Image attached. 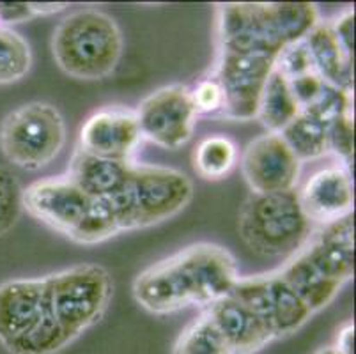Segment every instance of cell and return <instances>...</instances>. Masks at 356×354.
<instances>
[{"label": "cell", "mask_w": 356, "mask_h": 354, "mask_svg": "<svg viewBox=\"0 0 356 354\" xmlns=\"http://www.w3.org/2000/svg\"><path fill=\"white\" fill-rule=\"evenodd\" d=\"M239 280L232 253L199 243L156 262L135 278L134 298L144 310L165 316L188 307H211Z\"/></svg>", "instance_id": "obj_1"}, {"label": "cell", "mask_w": 356, "mask_h": 354, "mask_svg": "<svg viewBox=\"0 0 356 354\" xmlns=\"http://www.w3.org/2000/svg\"><path fill=\"white\" fill-rule=\"evenodd\" d=\"M317 24L316 6L307 2L222 4L220 50L277 58L287 47L303 41Z\"/></svg>", "instance_id": "obj_2"}, {"label": "cell", "mask_w": 356, "mask_h": 354, "mask_svg": "<svg viewBox=\"0 0 356 354\" xmlns=\"http://www.w3.org/2000/svg\"><path fill=\"white\" fill-rule=\"evenodd\" d=\"M51 54L66 74L102 80L114 73L122 57V34L115 19L98 9L71 13L51 35Z\"/></svg>", "instance_id": "obj_3"}, {"label": "cell", "mask_w": 356, "mask_h": 354, "mask_svg": "<svg viewBox=\"0 0 356 354\" xmlns=\"http://www.w3.org/2000/svg\"><path fill=\"white\" fill-rule=\"evenodd\" d=\"M243 243L262 257H280L296 252L310 232V222L302 209L298 191L252 193L238 216Z\"/></svg>", "instance_id": "obj_4"}, {"label": "cell", "mask_w": 356, "mask_h": 354, "mask_svg": "<svg viewBox=\"0 0 356 354\" xmlns=\"http://www.w3.org/2000/svg\"><path fill=\"white\" fill-rule=\"evenodd\" d=\"M193 184L181 170L154 165H134L128 184L108 199L121 230L145 229L172 218L188 206Z\"/></svg>", "instance_id": "obj_5"}, {"label": "cell", "mask_w": 356, "mask_h": 354, "mask_svg": "<svg viewBox=\"0 0 356 354\" xmlns=\"http://www.w3.org/2000/svg\"><path fill=\"white\" fill-rule=\"evenodd\" d=\"M51 316L73 342L95 326L112 300V277L103 266L79 264L44 277Z\"/></svg>", "instance_id": "obj_6"}, {"label": "cell", "mask_w": 356, "mask_h": 354, "mask_svg": "<svg viewBox=\"0 0 356 354\" xmlns=\"http://www.w3.org/2000/svg\"><path fill=\"white\" fill-rule=\"evenodd\" d=\"M66 144V122L50 103L32 102L13 110L0 126V149L16 167L40 170Z\"/></svg>", "instance_id": "obj_7"}, {"label": "cell", "mask_w": 356, "mask_h": 354, "mask_svg": "<svg viewBox=\"0 0 356 354\" xmlns=\"http://www.w3.org/2000/svg\"><path fill=\"white\" fill-rule=\"evenodd\" d=\"M231 294L264 321L273 339L293 335L314 316L278 271L239 278Z\"/></svg>", "instance_id": "obj_8"}, {"label": "cell", "mask_w": 356, "mask_h": 354, "mask_svg": "<svg viewBox=\"0 0 356 354\" xmlns=\"http://www.w3.org/2000/svg\"><path fill=\"white\" fill-rule=\"evenodd\" d=\"M277 58L268 55L220 50L216 80L223 90L220 115L231 121H250L257 115L259 102Z\"/></svg>", "instance_id": "obj_9"}, {"label": "cell", "mask_w": 356, "mask_h": 354, "mask_svg": "<svg viewBox=\"0 0 356 354\" xmlns=\"http://www.w3.org/2000/svg\"><path fill=\"white\" fill-rule=\"evenodd\" d=\"M144 138L165 149H177L192 138L197 112L186 86L161 87L135 110Z\"/></svg>", "instance_id": "obj_10"}, {"label": "cell", "mask_w": 356, "mask_h": 354, "mask_svg": "<svg viewBox=\"0 0 356 354\" xmlns=\"http://www.w3.org/2000/svg\"><path fill=\"white\" fill-rule=\"evenodd\" d=\"M89 195L70 177H54L32 183L24 190V209L32 218L71 239L90 209Z\"/></svg>", "instance_id": "obj_11"}, {"label": "cell", "mask_w": 356, "mask_h": 354, "mask_svg": "<svg viewBox=\"0 0 356 354\" xmlns=\"http://www.w3.org/2000/svg\"><path fill=\"white\" fill-rule=\"evenodd\" d=\"M241 170L252 193H280L294 190L302 161L278 133H266L247 145Z\"/></svg>", "instance_id": "obj_12"}, {"label": "cell", "mask_w": 356, "mask_h": 354, "mask_svg": "<svg viewBox=\"0 0 356 354\" xmlns=\"http://www.w3.org/2000/svg\"><path fill=\"white\" fill-rule=\"evenodd\" d=\"M142 138L137 113L122 106L98 110L80 129V151L112 161H129Z\"/></svg>", "instance_id": "obj_13"}, {"label": "cell", "mask_w": 356, "mask_h": 354, "mask_svg": "<svg viewBox=\"0 0 356 354\" xmlns=\"http://www.w3.org/2000/svg\"><path fill=\"white\" fill-rule=\"evenodd\" d=\"M298 199L310 223L330 225L353 214V181L346 168H323L309 177Z\"/></svg>", "instance_id": "obj_14"}, {"label": "cell", "mask_w": 356, "mask_h": 354, "mask_svg": "<svg viewBox=\"0 0 356 354\" xmlns=\"http://www.w3.org/2000/svg\"><path fill=\"white\" fill-rule=\"evenodd\" d=\"M43 278H20L0 284V342L9 347L24 339L44 314Z\"/></svg>", "instance_id": "obj_15"}, {"label": "cell", "mask_w": 356, "mask_h": 354, "mask_svg": "<svg viewBox=\"0 0 356 354\" xmlns=\"http://www.w3.org/2000/svg\"><path fill=\"white\" fill-rule=\"evenodd\" d=\"M208 316L229 344L232 354H255L275 340L264 321L232 294L213 303L208 308Z\"/></svg>", "instance_id": "obj_16"}, {"label": "cell", "mask_w": 356, "mask_h": 354, "mask_svg": "<svg viewBox=\"0 0 356 354\" xmlns=\"http://www.w3.org/2000/svg\"><path fill=\"white\" fill-rule=\"evenodd\" d=\"M303 257L328 280L344 285L355 275V225L353 214L344 220L325 225Z\"/></svg>", "instance_id": "obj_17"}, {"label": "cell", "mask_w": 356, "mask_h": 354, "mask_svg": "<svg viewBox=\"0 0 356 354\" xmlns=\"http://www.w3.org/2000/svg\"><path fill=\"white\" fill-rule=\"evenodd\" d=\"M134 165L96 158L76 149L70 167V177L90 199H112L124 190Z\"/></svg>", "instance_id": "obj_18"}, {"label": "cell", "mask_w": 356, "mask_h": 354, "mask_svg": "<svg viewBox=\"0 0 356 354\" xmlns=\"http://www.w3.org/2000/svg\"><path fill=\"white\" fill-rule=\"evenodd\" d=\"M303 41L316 73L330 86L351 92L353 61L337 41L332 25L317 24Z\"/></svg>", "instance_id": "obj_19"}, {"label": "cell", "mask_w": 356, "mask_h": 354, "mask_svg": "<svg viewBox=\"0 0 356 354\" xmlns=\"http://www.w3.org/2000/svg\"><path fill=\"white\" fill-rule=\"evenodd\" d=\"M278 275L286 280V284L302 298L303 303L310 308L312 314H317L328 307L339 294L342 285L328 280L325 275L317 271L302 253H298L291 262H287Z\"/></svg>", "instance_id": "obj_20"}, {"label": "cell", "mask_w": 356, "mask_h": 354, "mask_svg": "<svg viewBox=\"0 0 356 354\" xmlns=\"http://www.w3.org/2000/svg\"><path fill=\"white\" fill-rule=\"evenodd\" d=\"M298 113H300V106L294 99L289 82L277 67H273L262 90L255 117L268 129V133H280Z\"/></svg>", "instance_id": "obj_21"}, {"label": "cell", "mask_w": 356, "mask_h": 354, "mask_svg": "<svg viewBox=\"0 0 356 354\" xmlns=\"http://www.w3.org/2000/svg\"><path fill=\"white\" fill-rule=\"evenodd\" d=\"M328 124L321 117L300 112L278 133L300 161L316 160L330 151Z\"/></svg>", "instance_id": "obj_22"}, {"label": "cell", "mask_w": 356, "mask_h": 354, "mask_svg": "<svg viewBox=\"0 0 356 354\" xmlns=\"http://www.w3.org/2000/svg\"><path fill=\"white\" fill-rule=\"evenodd\" d=\"M238 160V147L225 135H211L204 138L193 152V167L204 179H222Z\"/></svg>", "instance_id": "obj_23"}, {"label": "cell", "mask_w": 356, "mask_h": 354, "mask_svg": "<svg viewBox=\"0 0 356 354\" xmlns=\"http://www.w3.org/2000/svg\"><path fill=\"white\" fill-rule=\"evenodd\" d=\"M172 354H232L208 312L181 331Z\"/></svg>", "instance_id": "obj_24"}, {"label": "cell", "mask_w": 356, "mask_h": 354, "mask_svg": "<svg viewBox=\"0 0 356 354\" xmlns=\"http://www.w3.org/2000/svg\"><path fill=\"white\" fill-rule=\"evenodd\" d=\"M29 43L13 29L0 25V83L18 82L31 71Z\"/></svg>", "instance_id": "obj_25"}, {"label": "cell", "mask_w": 356, "mask_h": 354, "mask_svg": "<svg viewBox=\"0 0 356 354\" xmlns=\"http://www.w3.org/2000/svg\"><path fill=\"white\" fill-rule=\"evenodd\" d=\"M24 211V188L9 168L0 167V238L18 223Z\"/></svg>", "instance_id": "obj_26"}, {"label": "cell", "mask_w": 356, "mask_h": 354, "mask_svg": "<svg viewBox=\"0 0 356 354\" xmlns=\"http://www.w3.org/2000/svg\"><path fill=\"white\" fill-rule=\"evenodd\" d=\"M275 67L286 77V80H294V78H300L303 74L316 71L309 50L305 47V41L291 45L286 50L280 51V55L275 61Z\"/></svg>", "instance_id": "obj_27"}, {"label": "cell", "mask_w": 356, "mask_h": 354, "mask_svg": "<svg viewBox=\"0 0 356 354\" xmlns=\"http://www.w3.org/2000/svg\"><path fill=\"white\" fill-rule=\"evenodd\" d=\"M330 151H335L342 160L349 161L353 156V115L351 110L337 115L328 124Z\"/></svg>", "instance_id": "obj_28"}, {"label": "cell", "mask_w": 356, "mask_h": 354, "mask_svg": "<svg viewBox=\"0 0 356 354\" xmlns=\"http://www.w3.org/2000/svg\"><path fill=\"white\" fill-rule=\"evenodd\" d=\"M192 102L195 106L197 115L199 113H208V115H215V113H222L223 110V90L220 87L216 78H206L193 90Z\"/></svg>", "instance_id": "obj_29"}, {"label": "cell", "mask_w": 356, "mask_h": 354, "mask_svg": "<svg viewBox=\"0 0 356 354\" xmlns=\"http://www.w3.org/2000/svg\"><path fill=\"white\" fill-rule=\"evenodd\" d=\"M332 31L335 34L337 41L342 47V50L353 57V35H355V11H346L341 18L332 25Z\"/></svg>", "instance_id": "obj_30"}, {"label": "cell", "mask_w": 356, "mask_h": 354, "mask_svg": "<svg viewBox=\"0 0 356 354\" xmlns=\"http://www.w3.org/2000/svg\"><path fill=\"white\" fill-rule=\"evenodd\" d=\"M32 16V4H0V24H18Z\"/></svg>", "instance_id": "obj_31"}, {"label": "cell", "mask_w": 356, "mask_h": 354, "mask_svg": "<svg viewBox=\"0 0 356 354\" xmlns=\"http://www.w3.org/2000/svg\"><path fill=\"white\" fill-rule=\"evenodd\" d=\"M335 347L342 354H355V324L348 323L341 328L339 335H337Z\"/></svg>", "instance_id": "obj_32"}, {"label": "cell", "mask_w": 356, "mask_h": 354, "mask_svg": "<svg viewBox=\"0 0 356 354\" xmlns=\"http://www.w3.org/2000/svg\"><path fill=\"white\" fill-rule=\"evenodd\" d=\"M314 354H342V353L337 349L335 346H328V347H323V349H319L317 353H314Z\"/></svg>", "instance_id": "obj_33"}]
</instances>
